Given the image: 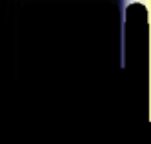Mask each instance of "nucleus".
Instances as JSON below:
<instances>
[{"label":"nucleus","instance_id":"f257e3e1","mask_svg":"<svg viewBox=\"0 0 151 144\" xmlns=\"http://www.w3.org/2000/svg\"><path fill=\"white\" fill-rule=\"evenodd\" d=\"M133 2H151V0H133Z\"/></svg>","mask_w":151,"mask_h":144}]
</instances>
